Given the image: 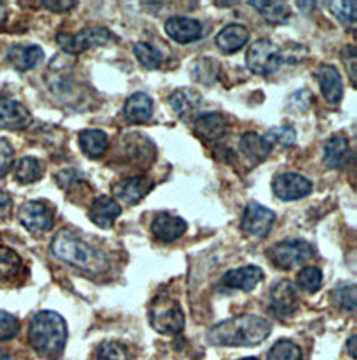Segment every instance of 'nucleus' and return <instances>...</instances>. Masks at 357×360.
Instances as JSON below:
<instances>
[{
  "mask_svg": "<svg viewBox=\"0 0 357 360\" xmlns=\"http://www.w3.org/2000/svg\"><path fill=\"white\" fill-rule=\"evenodd\" d=\"M11 210H13L11 197L6 191L0 190V222L10 217Z\"/></svg>",
  "mask_w": 357,
  "mask_h": 360,
  "instance_id": "obj_44",
  "label": "nucleus"
},
{
  "mask_svg": "<svg viewBox=\"0 0 357 360\" xmlns=\"http://www.w3.org/2000/svg\"><path fill=\"white\" fill-rule=\"evenodd\" d=\"M351 157L348 139L341 136L330 137L324 144V164L331 169H342Z\"/></svg>",
  "mask_w": 357,
  "mask_h": 360,
  "instance_id": "obj_24",
  "label": "nucleus"
},
{
  "mask_svg": "<svg viewBox=\"0 0 357 360\" xmlns=\"http://www.w3.org/2000/svg\"><path fill=\"white\" fill-rule=\"evenodd\" d=\"M186 231L187 222L181 217H176L168 212L158 214L151 224V232L154 238L164 243L175 242L186 233Z\"/></svg>",
  "mask_w": 357,
  "mask_h": 360,
  "instance_id": "obj_16",
  "label": "nucleus"
},
{
  "mask_svg": "<svg viewBox=\"0 0 357 360\" xmlns=\"http://www.w3.org/2000/svg\"><path fill=\"white\" fill-rule=\"evenodd\" d=\"M341 59L344 66L346 68L351 82L353 84H356V75H357V56L356 49L353 45H346L342 48L341 51Z\"/></svg>",
  "mask_w": 357,
  "mask_h": 360,
  "instance_id": "obj_41",
  "label": "nucleus"
},
{
  "mask_svg": "<svg viewBox=\"0 0 357 360\" xmlns=\"http://www.w3.org/2000/svg\"><path fill=\"white\" fill-rule=\"evenodd\" d=\"M335 302L345 310H355L356 309V285L348 283L341 285L334 290Z\"/></svg>",
  "mask_w": 357,
  "mask_h": 360,
  "instance_id": "obj_38",
  "label": "nucleus"
},
{
  "mask_svg": "<svg viewBox=\"0 0 357 360\" xmlns=\"http://www.w3.org/2000/svg\"><path fill=\"white\" fill-rule=\"evenodd\" d=\"M154 113V101L145 92L130 95L123 105V117L129 124H144Z\"/></svg>",
  "mask_w": 357,
  "mask_h": 360,
  "instance_id": "obj_18",
  "label": "nucleus"
},
{
  "mask_svg": "<svg viewBox=\"0 0 357 360\" xmlns=\"http://www.w3.org/2000/svg\"><path fill=\"white\" fill-rule=\"evenodd\" d=\"M249 4H252L266 20L272 24H283L292 15L290 7L283 1L259 0V1H249Z\"/></svg>",
  "mask_w": 357,
  "mask_h": 360,
  "instance_id": "obj_28",
  "label": "nucleus"
},
{
  "mask_svg": "<svg viewBox=\"0 0 357 360\" xmlns=\"http://www.w3.org/2000/svg\"><path fill=\"white\" fill-rule=\"evenodd\" d=\"M0 360H11V356L1 348H0Z\"/></svg>",
  "mask_w": 357,
  "mask_h": 360,
  "instance_id": "obj_47",
  "label": "nucleus"
},
{
  "mask_svg": "<svg viewBox=\"0 0 357 360\" xmlns=\"http://www.w3.org/2000/svg\"><path fill=\"white\" fill-rule=\"evenodd\" d=\"M77 1H72V0H63V1H42V6L53 13H65L72 10L73 7H76Z\"/></svg>",
  "mask_w": 357,
  "mask_h": 360,
  "instance_id": "obj_43",
  "label": "nucleus"
},
{
  "mask_svg": "<svg viewBox=\"0 0 357 360\" xmlns=\"http://www.w3.org/2000/svg\"><path fill=\"white\" fill-rule=\"evenodd\" d=\"M20 331L18 319L7 311H0V342L13 340Z\"/></svg>",
  "mask_w": 357,
  "mask_h": 360,
  "instance_id": "obj_39",
  "label": "nucleus"
},
{
  "mask_svg": "<svg viewBox=\"0 0 357 360\" xmlns=\"http://www.w3.org/2000/svg\"><path fill=\"white\" fill-rule=\"evenodd\" d=\"M314 256L313 246L304 239H285L267 250L269 262L279 270H292Z\"/></svg>",
  "mask_w": 357,
  "mask_h": 360,
  "instance_id": "obj_4",
  "label": "nucleus"
},
{
  "mask_svg": "<svg viewBox=\"0 0 357 360\" xmlns=\"http://www.w3.org/2000/svg\"><path fill=\"white\" fill-rule=\"evenodd\" d=\"M34 122L31 112L20 102L0 96V129L1 130H24Z\"/></svg>",
  "mask_w": 357,
  "mask_h": 360,
  "instance_id": "obj_13",
  "label": "nucleus"
},
{
  "mask_svg": "<svg viewBox=\"0 0 357 360\" xmlns=\"http://www.w3.org/2000/svg\"><path fill=\"white\" fill-rule=\"evenodd\" d=\"M303 354L297 344L289 340L278 341L268 352V360H301Z\"/></svg>",
  "mask_w": 357,
  "mask_h": 360,
  "instance_id": "obj_34",
  "label": "nucleus"
},
{
  "mask_svg": "<svg viewBox=\"0 0 357 360\" xmlns=\"http://www.w3.org/2000/svg\"><path fill=\"white\" fill-rule=\"evenodd\" d=\"M249 37H250V32L247 27H245L243 24L232 22L219 31V34L215 38V42H216V46L223 53L231 55L240 51L247 44Z\"/></svg>",
  "mask_w": 357,
  "mask_h": 360,
  "instance_id": "obj_23",
  "label": "nucleus"
},
{
  "mask_svg": "<svg viewBox=\"0 0 357 360\" xmlns=\"http://www.w3.org/2000/svg\"><path fill=\"white\" fill-rule=\"evenodd\" d=\"M271 334L269 321L254 314L228 319L208 333V341L216 347H254L264 342Z\"/></svg>",
  "mask_w": 357,
  "mask_h": 360,
  "instance_id": "obj_1",
  "label": "nucleus"
},
{
  "mask_svg": "<svg viewBox=\"0 0 357 360\" xmlns=\"http://www.w3.org/2000/svg\"><path fill=\"white\" fill-rule=\"evenodd\" d=\"M168 101L174 112L184 122L191 120L202 105L201 95L197 91L188 87L174 91Z\"/></svg>",
  "mask_w": 357,
  "mask_h": 360,
  "instance_id": "obj_21",
  "label": "nucleus"
},
{
  "mask_svg": "<svg viewBox=\"0 0 357 360\" xmlns=\"http://www.w3.org/2000/svg\"><path fill=\"white\" fill-rule=\"evenodd\" d=\"M266 139L269 147H280L287 148L294 144L296 141V130L292 126H275L271 127L263 136Z\"/></svg>",
  "mask_w": 357,
  "mask_h": 360,
  "instance_id": "obj_33",
  "label": "nucleus"
},
{
  "mask_svg": "<svg viewBox=\"0 0 357 360\" xmlns=\"http://www.w3.org/2000/svg\"><path fill=\"white\" fill-rule=\"evenodd\" d=\"M313 190V183L307 178L294 174L283 172L272 180V191L282 201H294L307 197Z\"/></svg>",
  "mask_w": 357,
  "mask_h": 360,
  "instance_id": "obj_9",
  "label": "nucleus"
},
{
  "mask_svg": "<svg viewBox=\"0 0 357 360\" xmlns=\"http://www.w3.org/2000/svg\"><path fill=\"white\" fill-rule=\"evenodd\" d=\"M239 148H240L242 154L249 161H253L254 164L263 162L272 150L266 141V139L263 136H260L259 133H256V131L245 133L240 139Z\"/></svg>",
  "mask_w": 357,
  "mask_h": 360,
  "instance_id": "obj_26",
  "label": "nucleus"
},
{
  "mask_svg": "<svg viewBox=\"0 0 357 360\" xmlns=\"http://www.w3.org/2000/svg\"><path fill=\"white\" fill-rule=\"evenodd\" d=\"M98 360H130V354L124 345L116 341H106L98 348Z\"/></svg>",
  "mask_w": 357,
  "mask_h": 360,
  "instance_id": "obj_37",
  "label": "nucleus"
},
{
  "mask_svg": "<svg viewBox=\"0 0 357 360\" xmlns=\"http://www.w3.org/2000/svg\"><path fill=\"white\" fill-rule=\"evenodd\" d=\"M150 321L160 334H178L184 328V314L175 299L160 296L150 309Z\"/></svg>",
  "mask_w": 357,
  "mask_h": 360,
  "instance_id": "obj_6",
  "label": "nucleus"
},
{
  "mask_svg": "<svg viewBox=\"0 0 357 360\" xmlns=\"http://www.w3.org/2000/svg\"><path fill=\"white\" fill-rule=\"evenodd\" d=\"M28 341L39 355L55 356L60 354L67 341L65 319L51 310L37 313L28 328Z\"/></svg>",
  "mask_w": 357,
  "mask_h": 360,
  "instance_id": "obj_3",
  "label": "nucleus"
},
{
  "mask_svg": "<svg viewBox=\"0 0 357 360\" xmlns=\"http://www.w3.org/2000/svg\"><path fill=\"white\" fill-rule=\"evenodd\" d=\"M126 139V154L131 162L143 167L147 162H152L155 158V146L152 141L138 133H133Z\"/></svg>",
  "mask_w": 357,
  "mask_h": 360,
  "instance_id": "obj_25",
  "label": "nucleus"
},
{
  "mask_svg": "<svg viewBox=\"0 0 357 360\" xmlns=\"http://www.w3.org/2000/svg\"><path fill=\"white\" fill-rule=\"evenodd\" d=\"M264 278V272L257 266H246L236 270L228 271L222 276V283L232 289L245 292L253 290Z\"/></svg>",
  "mask_w": 357,
  "mask_h": 360,
  "instance_id": "obj_22",
  "label": "nucleus"
},
{
  "mask_svg": "<svg viewBox=\"0 0 357 360\" xmlns=\"http://www.w3.org/2000/svg\"><path fill=\"white\" fill-rule=\"evenodd\" d=\"M120 214H122V207L115 198L109 195L96 197L92 201L89 211L91 222L102 229H110Z\"/></svg>",
  "mask_w": 357,
  "mask_h": 360,
  "instance_id": "obj_19",
  "label": "nucleus"
},
{
  "mask_svg": "<svg viewBox=\"0 0 357 360\" xmlns=\"http://www.w3.org/2000/svg\"><path fill=\"white\" fill-rule=\"evenodd\" d=\"M79 144L84 155H87L92 160H96L103 157V154L106 153L109 140H108V134L103 130L87 129L80 133Z\"/></svg>",
  "mask_w": 357,
  "mask_h": 360,
  "instance_id": "obj_27",
  "label": "nucleus"
},
{
  "mask_svg": "<svg viewBox=\"0 0 357 360\" xmlns=\"http://www.w3.org/2000/svg\"><path fill=\"white\" fill-rule=\"evenodd\" d=\"M51 250L59 260L80 269V270L99 274L108 269V259L105 255L83 240L72 229H60L51 243Z\"/></svg>",
  "mask_w": 357,
  "mask_h": 360,
  "instance_id": "obj_2",
  "label": "nucleus"
},
{
  "mask_svg": "<svg viewBox=\"0 0 357 360\" xmlns=\"http://www.w3.org/2000/svg\"><path fill=\"white\" fill-rule=\"evenodd\" d=\"M275 212L259 202H249L245 208L240 228L247 235L266 238L275 222Z\"/></svg>",
  "mask_w": 357,
  "mask_h": 360,
  "instance_id": "obj_10",
  "label": "nucleus"
},
{
  "mask_svg": "<svg viewBox=\"0 0 357 360\" xmlns=\"http://www.w3.org/2000/svg\"><path fill=\"white\" fill-rule=\"evenodd\" d=\"M21 269L22 262L20 256L14 250L0 246V283H6L17 278Z\"/></svg>",
  "mask_w": 357,
  "mask_h": 360,
  "instance_id": "obj_29",
  "label": "nucleus"
},
{
  "mask_svg": "<svg viewBox=\"0 0 357 360\" xmlns=\"http://www.w3.org/2000/svg\"><path fill=\"white\" fill-rule=\"evenodd\" d=\"M133 53L137 58V60L148 70L160 69L164 62L162 53L147 42H137L133 46Z\"/></svg>",
  "mask_w": 357,
  "mask_h": 360,
  "instance_id": "obj_32",
  "label": "nucleus"
},
{
  "mask_svg": "<svg viewBox=\"0 0 357 360\" xmlns=\"http://www.w3.org/2000/svg\"><path fill=\"white\" fill-rule=\"evenodd\" d=\"M18 221L21 225L34 235L49 232L53 226V212L42 201H28L21 205L18 211Z\"/></svg>",
  "mask_w": 357,
  "mask_h": 360,
  "instance_id": "obj_8",
  "label": "nucleus"
},
{
  "mask_svg": "<svg viewBox=\"0 0 357 360\" xmlns=\"http://www.w3.org/2000/svg\"><path fill=\"white\" fill-rule=\"evenodd\" d=\"M45 59V53L38 45H13L7 52L8 63L18 72L35 69Z\"/></svg>",
  "mask_w": 357,
  "mask_h": 360,
  "instance_id": "obj_20",
  "label": "nucleus"
},
{
  "mask_svg": "<svg viewBox=\"0 0 357 360\" xmlns=\"http://www.w3.org/2000/svg\"><path fill=\"white\" fill-rule=\"evenodd\" d=\"M15 180L21 184H31L42 178V167L34 157H24L15 167Z\"/></svg>",
  "mask_w": 357,
  "mask_h": 360,
  "instance_id": "obj_31",
  "label": "nucleus"
},
{
  "mask_svg": "<svg viewBox=\"0 0 357 360\" xmlns=\"http://www.w3.org/2000/svg\"><path fill=\"white\" fill-rule=\"evenodd\" d=\"M311 103V94L309 90H300L290 96V109H296L297 112H304L309 109Z\"/></svg>",
  "mask_w": 357,
  "mask_h": 360,
  "instance_id": "obj_42",
  "label": "nucleus"
},
{
  "mask_svg": "<svg viewBox=\"0 0 357 360\" xmlns=\"http://www.w3.org/2000/svg\"><path fill=\"white\" fill-rule=\"evenodd\" d=\"M165 31L175 42L186 45L195 42L202 37V24L191 17L174 15L167 20Z\"/></svg>",
  "mask_w": 357,
  "mask_h": 360,
  "instance_id": "obj_14",
  "label": "nucleus"
},
{
  "mask_svg": "<svg viewBox=\"0 0 357 360\" xmlns=\"http://www.w3.org/2000/svg\"><path fill=\"white\" fill-rule=\"evenodd\" d=\"M240 360H259L257 358H245V359H240Z\"/></svg>",
  "mask_w": 357,
  "mask_h": 360,
  "instance_id": "obj_48",
  "label": "nucleus"
},
{
  "mask_svg": "<svg viewBox=\"0 0 357 360\" xmlns=\"http://www.w3.org/2000/svg\"><path fill=\"white\" fill-rule=\"evenodd\" d=\"M297 285L309 293H316L323 285V272L318 267L309 266L297 274Z\"/></svg>",
  "mask_w": 357,
  "mask_h": 360,
  "instance_id": "obj_36",
  "label": "nucleus"
},
{
  "mask_svg": "<svg viewBox=\"0 0 357 360\" xmlns=\"http://www.w3.org/2000/svg\"><path fill=\"white\" fill-rule=\"evenodd\" d=\"M155 183L150 176H130L119 180L112 186L113 195L129 205H136L154 188Z\"/></svg>",
  "mask_w": 357,
  "mask_h": 360,
  "instance_id": "obj_12",
  "label": "nucleus"
},
{
  "mask_svg": "<svg viewBox=\"0 0 357 360\" xmlns=\"http://www.w3.org/2000/svg\"><path fill=\"white\" fill-rule=\"evenodd\" d=\"M219 63L215 59L211 58H202L198 59L193 69H191V75L194 77V80H197L198 83L204 84V86H212L219 75Z\"/></svg>",
  "mask_w": 357,
  "mask_h": 360,
  "instance_id": "obj_30",
  "label": "nucleus"
},
{
  "mask_svg": "<svg viewBox=\"0 0 357 360\" xmlns=\"http://www.w3.org/2000/svg\"><path fill=\"white\" fill-rule=\"evenodd\" d=\"M8 17V8L4 1H0V27H3Z\"/></svg>",
  "mask_w": 357,
  "mask_h": 360,
  "instance_id": "obj_46",
  "label": "nucleus"
},
{
  "mask_svg": "<svg viewBox=\"0 0 357 360\" xmlns=\"http://www.w3.org/2000/svg\"><path fill=\"white\" fill-rule=\"evenodd\" d=\"M115 39V35L105 27H87L77 34L59 32L56 42L63 52L69 55H79L91 48L103 46Z\"/></svg>",
  "mask_w": 357,
  "mask_h": 360,
  "instance_id": "obj_7",
  "label": "nucleus"
},
{
  "mask_svg": "<svg viewBox=\"0 0 357 360\" xmlns=\"http://www.w3.org/2000/svg\"><path fill=\"white\" fill-rule=\"evenodd\" d=\"M331 13L348 28H353L356 24L357 7L356 1H331L330 3Z\"/></svg>",
  "mask_w": 357,
  "mask_h": 360,
  "instance_id": "obj_35",
  "label": "nucleus"
},
{
  "mask_svg": "<svg viewBox=\"0 0 357 360\" xmlns=\"http://www.w3.org/2000/svg\"><path fill=\"white\" fill-rule=\"evenodd\" d=\"M14 165V150L11 144L0 137V179L4 178Z\"/></svg>",
  "mask_w": 357,
  "mask_h": 360,
  "instance_id": "obj_40",
  "label": "nucleus"
},
{
  "mask_svg": "<svg viewBox=\"0 0 357 360\" xmlns=\"http://www.w3.org/2000/svg\"><path fill=\"white\" fill-rule=\"evenodd\" d=\"M282 63H285L282 49L268 38L256 41L246 53V66L254 75H272L279 70Z\"/></svg>",
  "mask_w": 357,
  "mask_h": 360,
  "instance_id": "obj_5",
  "label": "nucleus"
},
{
  "mask_svg": "<svg viewBox=\"0 0 357 360\" xmlns=\"http://www.w3.org/2000/svg\"><path fill=\"white\" fill-rule=\"evenodd\" d=\"M229 123L228 119L218 112L202 113L194 122L195 134L209 143H216L226 136Z\"/></svg>",
  "mask_w": 357,
  "mask_h": 360,
  "instance_id": "obj_15",
  "label": "nucleus"
},
{
  "mask_svg": "<svg viewBox=\"0 0 357 360\" xmlns=\"http://www.w3.org/2000/svg\"><path fill=\"white\" fill-rule=\"evenodd\" d=\"M346 349H348V354L351 355V358L353 360H356V335H352L346 344Z\"/></svg>",
  "mask_w": 357,
  "mask_h": 360,
  "instance_id": "obj_45",
  "label": "nucleus"
},
{
  "mask_svg": "<svg viewBox=\"0 0 357 360\" xmlns=\"http://www.w3.org/2000/svg\"><path fill=\"white\" fill-rule=\"evenodd\" d=\"M271 309L279 317H290L299 309V295L289 279L275 282L269 292Z\"/></svg>",
  "mask_w": 357,
  "mask_h": 360,
  "instance_id": "obj_11",
  "label": "nucleus"
},
{
  "mask_svg": "<svg viewBox=\"0 0 357 360\" xmlns=\"http://www.w3.org/2000/svg\"><path fill=\"white\" fill-rule=\"evenodd\" d=\"M316 76L325 101L331 105L339 103L344 96V83L338 69L334 65L323 63L318 66Z\"/></svg>",
  "mask_w": 357,
  "mask_h": 360,
  "instance_id": "obj_17",
  "label": "nucleus"
}]
</instances>
